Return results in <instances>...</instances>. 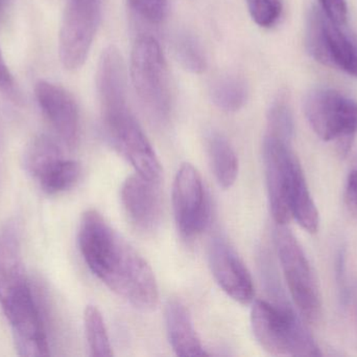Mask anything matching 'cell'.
I'll return each mask as SVG.
<instances>
[{
	"instance_id": "cell-1",
	"label": "cell",
	"mask_w": 357,
	"mask_h": 357,
	"mask_svg": "<svg viewBox=\"0 0 357 357\" xmlns=\"http://www.w3.org/2000/svg\"><path fill=\"white\" fill-rule=\"evenodd\" d=\"M77 240L84 261L102 284L137 309L156 308L159 289L152 268L100 212L82 215Z\"/></svg>"
},
{
	"instance_id": "cell-2",
	"label": "cell",
	"mask_w": 357,
	"mask_h": 357,
	"mask_svg": "<svg viewBox=\"0 0 357 357\" xmlns=\"http://www.w3.org/2000/svg\"><path fill=\"white\" fill-rule=\"evenodd\" d=\"M254 337L276 356H322L318 344L297 314L285 304L257 300L251 310Z\"/></svg>"
},
{
	"instance_id": "cell-3",
	"label": "cell",
	"mask_w": 357,
	"mask_h": 357,
	"mask_svg": "<svg viewBox=\"0 0 357 357\" xmlns=\"http://www.w3.org/2000/svg\"><path fill=\"white\" fill-rule=\"evenodd\" d=\"M130 73L134 90L149 115L159 123L167 121L172 108L169 69L160 44L153 36L136 39Z\"/></svg>"
},
{
	"instance_id": "cell-4",
	"label": "cell",
	"mask_w": 357,
	"mask_h": 357,
	"mask_svg": "<svg viewBox=\"0 0 357 357\" xmlns=\"http://www.w3.org/2000/svg\"><path fill=\"white\" fill-rule=\"evenodd\" d=\"M275 245L285 282L296 307L305 322L318 323L322 316V297L314 268L295 235L277 224Z\"/></svg>"
},
{
	"instance_id": "cell-5",
	"label": "cell",
	"mask_w": 357,
	"mask_h": 357,
	"mask_svg": "<svg viewBox=\"0 0 357 357\" xmlns=\"http://www.w3.org/2000/svg\"><path fill=\"white\" fill-rule=\"evenodd\" d=\"M102 130L109 144L131 163L136 173L160 182V161L129 105L100 113Z\"/></svg>"
},
{
	"instance_id": "cell-6",
	"label": "cell",
	"mask_w": 357,
	"mask_h": 357,
	"mask_svg": "<svg viewBox=\"0 0 357 357\" xmlns=\"http://www.w3.org/2000/svg\"><path fill=\"white\" fill-rule=\"evenodd\" d=\"M304 113L321 140H340L342 148H349L357 132V101L333 88H314L306 94Z\"/></svg>"
},
{
	"instance_id": "cell-7",
	"label": "cell",
	"mask_w": 357,
	"mask_h": 357,
	"mask_svg": "<svg viewBox=\"0 0 357 357\" xmlns=\"http://www.w3.org/2000/svg\"><path fill=\"white\" fill-rule=\"evenodd\" d=\"M345 27L331 22L320 6H312L306 23V46L321 64L357 78V41Z\"/></svg>"
},
{
	"instance_id": "cell-8",
	"label": "cell",
	"mask_w": 357,
	"mask_h": 357,
	"mask_svg": "<svg viewBox=\"0 0 357 357\" xmlns=\"http://www.w3.org/2000/svg\"><path fill=\"white\" fill-rule=\"evenodd\" d=\"M100 12V0H67L59 34V54L68 71L81 68L87 60Z\"/></svg>"
},
{
	"instance_id": "cell-9",
	"label": "cell",
	"mask_w": 357,
	"mask_h": 357,
	"mask_svg": "<svg viewBox=\"0 0 357 357\" xmlns=\"http://www.w3.org/2000/svg\"><path fill=\"white\" fill-rule=\"evenodd\" d=\"M1 308L10 323L15 348L19 356H50L45 325L31 285L17 291L1 304Z\"/></svg>"
},
{
	"instance_id": "cell-10",
	"label": "cell",
	"mask_w": 357,
	"mask_h": 357,
	"mask_svg": "<svg viewBox=\"0 0 357 357\" xmlns=\"http://www.w3.org/2000/svg\"><path fill=\"white\" fill-rule=\"evenodd\" d=\"M173 207L178 232L185 238L201 234L209 224V199L199 171L190 163H183L176 174Z\"/></svg>"
},
{
	"instance_id": "cell-11",
	"label": "cell",
	"mask_w": 357,
	"mask_h": 357,
	"mask_svg": "<svg viewBox=\"0 0 357 357\" xmlns=\"http://www.w3.org/2000/svg\"><path fill=\"white\" fill-rule=\"evenodd\" d=\"M264 172L271 212L276 224L287 226L291 220L289 191L291 172L298 161L291 143L266 134L264 140Z\"/></svg>"
},
{
	"instance_id": "cell-12",
	"label": "cell",
	"mask_w": 357,
	"mask_h": 357,
	"mask_svg": "<svg viewBox=\"0 0 357 357\" xmlns=\"http://www.w3.org/2000/svg\"><path fill=\"white\" fill-rule=\"evenodd\" d=\"M38 105L59 138L69 148L77 146L81 132L79 113L73 94L58 84L40 80L35 86Z\"/></svg>"
},
{
	"instance_id": "cell-13",
	"label": "cell",
	"mask_w": 357,
	"mask_h": 357,
	"mask_svg": "<svg viewBox=\"0 0 357 357\" xmlns=\"http://www.w3.org/2000/svg\"><path fill=\"white\" fill-rule=\"evenodd\" d=\"M210 270L218 286L237 303L253 301L255 291L249 270L232 247L220 237L212 239L209 253Z\"/></svg>"
},
{
	"instance_id": "cell-14",
	"label": "cell",
	"mask_w": 357,
	"mask_h": 357,
	"mask_svg": "<svg viewBox=\"0 0 357 357\" xmlns=\"http://www.w3.org/2000/svg\"><path fill=\"white\" fill-rule=\"evenodd\" d=\"M121 201L128 218L142 232H154L161 222L162 203L158 182L136 173L123 182Z\"/></svg>"
},
{
	"instance_id": "cell-15",
	"label": "cell",
	"mask_w": 357,
	"mask_h": 357,
	"mask_svg": "<svg viewBox=\"0 0 357 357\" xmlns=\"http://www.w3.org/2000/svg\"><path fill=\"white\" fill-rule=\"evenodd\" d=\"M29 285L20 228L16 220H8L0 228V305Z\"/></svg>"
},
{
	"instance_id": "cell-16",
	"label": "cell",
	"mask_w": 357,
	"mask_h": 357,
	"mask_svg": "<svg viewBox=\"0 0 357 357\" xmlns=\"http://www.w3.org/2000/svg\"><path fill=\"white\" fill-rule=\"evenodd\" d=\"M165 325L169 343L178 356H208L195 333L188 310L182 302L169 299L165 305Z\"/></svg>"
},
{
	"instance_id": "cell-17",
	"label": "cell",
	"mask_w": 357,
	"mask_h": 357,
	"mask_svg": "<svg viewBox=\"0 0 357 357\" xmlns=\"http://www.w3.org/2000/svg\"><path fill=\"white\" fill-rule=\"evenodd\" d=\"M289 205L291 219H295L310 234L318 233L320 228V214L310 194L299 159L296 161L291 172Z\"/></svg>"
},
{
	"instance_id": "cell-18",
	"label": "cell",
	"mask_w": 357,
	"mask_h": 357,
	"mask_svg": "<svg viewBox=\"0 0 357 357\" xmlns=\"http://www.w3.org/2000/svg\"><path fill=\"white\" fill-rule=\"evenodd\" d=\"M81 175V165L61 154L44 165L33 180L46 194L58 195L73 189L79 182Z\"/></svg>"
},
{
	"instance_id": "cell-19",
	"label": "cell",
	"mask_w": 357,
	"mask_h": 357,
	"mask_svg": "<svg viewBox=\"0 0 357 357\" xmlns=\"http://www.w3.org/2000/svg\"><path fill=\"white\" fill-rule=\"evenodd\" d=\"M207 152L216 182L222 188L230 189L238 175V159L230 142L218 132L207 136Z\"/></svg>"
},
{
	"instance_id": "cell-20",
	"label": "cell",
	"mask_w": 357,
	"mask_h": 357,
	"mask_svg": "<svg viewBox=\"0 0 357 357\" xmlns=\"http://www.w3.org/2000/svg\"><path fill=\"white\" fill-rule=\"evenodd\" d=\"M248 85L243 78L226 75L212 84L210 96L218 108L226 112H235L243 108L248 100Z\"/></svg>"
},
{
	"instance_id": "cell-21",
	"label": "cell",
	"mask_w": 357,
	"mask_h": 357,
	"mask_svg": "<svg viewBox=\"0 0 357 357\" xmlns=\"http://www.w3.org/2000/svg\"><path fill=\"white\" fill-rule=\"evenodd\" d=\"M86 339L89 356L110 357L113 356L112 347L109 340L108 331L102 312L96 306L88 305L84 312Z\"/></svg>"
},
{
	"instance_id": "cell-22",
	"label": "cell",
	"mask_w": 357,
	"mask_h": 357,
	"mask_svg": "<svg viewBox=\"0 0 357 357\" xmlns=\"http://www.w3.org/2000/svg\"><path fill=\"white\" fill-rule=\"evenodd\" d=\"M61 154L62 151L54 140L44 134L37 136L25 150L23 156L25 171L33 178L45 163Z\"/></svg>"
},
{
	"instance_id": "cell-23",
	"label": "cell",
	"mask_w": 357,
	"mask_h": 357,
	"mask_svg": "<svg viewBox=\"0 0 357 357\" xmlns=\"http://www.w3.org/2000/svg\"><path fill=\"white\" fill-rule=\"evenodd\" d=\"M266 134L291 143L294 136V119L285 94L277 96L268 109Z\"/></svg>"
},
{
	"instance_id": "cell-24",
	"label": "cell",
	"mask_w": 357,
	"mask_h": 357,
	"mask_svg": "<svg viewBox=\"0 0 357 357\" xmlns=\"http://www.w3.org/2000/svg\"><path fill=\"white\" fill-rule=\"evenodd\" d=\"M178 59L191 73H203L207 66L205 54L197 40L190 35H181L176 41Z\"/></svg>"
},
{
	"instance_id": "cell-25",
	"label": "cell",
	"mask_w": 357,
	"mask_h": 357,
	"mask_svg": "<svg viewBox=\"0 0 357 357\" xmlns=\"http://www.w3.org/2000/svg\"><path fill=\"white\" fill-rule=\"evenodd\" d=\"M256 24L264 29L274 27L282 16V0H245Z\"/></svg>"
},
{
	"instance_id": "cell-26",
	"label": "cell",
	"mask_w": 357,
	"mask_h": 357,
	"mask_svg": "<svg viewBox=\"0 0 357 357\" xmlns=\"http://www.w3.org/2000/svg\"><path fill=\"white\" fill-rule=\"evenodd\" d=\"M130 8L151 24H160L167 16V0H128Z\"/></svg>"
},
{
	"instance_id": "cell-27",
	"label": "cell",
	"mask_w": 357,
	"mask_h": 357,
	"mask_svg": "<svg viewBox=\"0 0 357 357\" xmlns=\"http://www.w3.org/2000/svg\"><path fill=\"white\" fill-rule=\"evenodd\" d=\"M325 16L340 27H346L348 21V4L346 0H319Z\"/></svg>"
},
{
	"instance_id": "cell-28",
	"label": "cell",
	"mask_w": 357,
	"mask_h": 357,
	"mask_svg": "<svg viewBox=\"0 0 357 357\" xmlns=\"http://www.w3.org/2000/svg\"><path fill=\"white\" fill-rule=\"evenodd\" d=\"M345 201L350 211L357 215V169L352 170L348 175L345 188Z\"/></svg>"
},
{
	"instance_id": "cell-29",
	"label": "cell",
	"mask_w": 357,
	"mask_h": 357,
	"mask_svg": "<svg viewBox=\"0 0 357 357\" xmlns=\"http://www.w3.org/2000/svg\"><path fill=\"white\" fill-rule=\"evenodd\" d=\"M0 90L8 96L15 94V80L0 50Z\"/></svg>"
},
{
	"instance_id": "cell-30",
	"label": "cell",
	"mask_w": 357,
	"mask_h": 357,
	"mask_svg": "<svg viewBox=\"0 0 357 357\" xmlns=\"http://www.w3.org/2000/svg\"><path fill=\"white\" fill-rule=\"evenodd\" d=\"M10 0H0V15L2 14L4 10H6V6H8Z\"/></svg>"
}]
</instances>
